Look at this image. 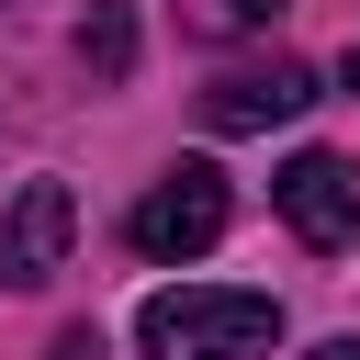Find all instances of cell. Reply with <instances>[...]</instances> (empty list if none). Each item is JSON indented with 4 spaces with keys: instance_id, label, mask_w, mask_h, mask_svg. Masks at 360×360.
Returning <instances> with one entry per match:
<instances>
[{
    "instance_id": "9c48e42d",
    "label": "cell",
    "mask_w": 360,
    "mask_h": 360,
    "mask_svg": "<svg viewBox=\"0 0 360 360\" xmlns=\"http://www.w3.org/2000/svg\"><path fill=\"white\" fill-rule=\"evenodd\" d=\"M315 360H360V338H326V349H315Z\"/></svg>"
},
{
    "instance_id": "6da1fadb",
    "label": "cell",
    "mask_w": 360,
    "mask_h": 360,
    "mask_svg": "<svg viewBox=\"0 0 360 360\" xmlns=\"http://www.w3.org/2000/svg\"><path fill=\"white\" fill-rule=\"evenodd\" d=\"M135 338H146V360H270L281 304L225 292V281H169V292L135 304Z\"/></svg>"
},
{
    "instance_id": "30bf717a",
    "label": "cell",
    "mask_w": 360,
    "mask_h": 360,
    "mask_svg": "<svg viewBox=\"0 0 360 360\" xmlns=\"http://www.w3.org/2000/svg\"><path fill=\"white\" fill-rule=\"evenodd\" d=\"M349 90H360V45H349Z\"/></svg>"
},
{
    "instance_id": "277c9868",
    "label": "cell",
    "mask_w": 360,
    "mask_h": 360,
    "mask_svg": "<svg viewBox=\"0 0 360 360\" xmlns=\"http://www.w3.org/2000/svg\"><path fill=\"white\" fill-rule=\"evenodd\" d=\"M68 236H79V202L68 180H22L0 202V292H45L68 270Z\"/></svg>"
},
{
    "instance_id": "8992f818",
    "label": "cell",
    "mask_w": 360,
    "mask_h": 360,
    "mask_svg": "<svg viewBox=\"0 0 360 360\" xmlns=\"http://www.w3.org/2000/svg\"><path fill=\"white\" fill-rule=\"evenodd\" d=\"M79 56H90V79H124V68H135V11H124V0H90Z\"/></svg>"
},
{
    "instance_id": "3957f363",
    "label": "cell",
    "mask_w": 360,
    "mask_h": 360,
    "mask_svg": "<svg viewBox=\"0 0 360 360\" xmlns=\"http://www.w3.org/2000/svg\"><path fill=\"white\" fill-rule=\"evenodd\" d=\"M270 202H281V225H292L304 248H360V158L304 146V158L270 169Z\"/></svg>"
},
{
    "instance_id": "ba28073f",
    "label": "cell",
    "mask_w": 360,
    "mask_h": 360,
    "mask_svg": "<svg viewBox=\"0 0 360 360\" xmlns=\"http://www.w3.org/2000/svg\"><path fill=\"white\" fill-rule=\"evenodd\" d=\"M225 11H236V22H270V11H281V0H225Z\"/></svg>"
},
{
    "instance_id": "7a4b0ae2",
    "label": "cell",
    "mask_w": 360,
    "mask_h": 360,
    "mask_svg": "<svg viewBox=\"0 0 360 360\" xmlns=\"http://www.w3.org/2000/svg\"><path fill=\"white\" fill-rule=\"evenodd\" d=\"M225 225H236V191H225V169H214V158H180V169H169V180H146V202L124 214V236H135L146 259H202Z\"/></svg>"
},
{
    "instance_id": "52a82bcc",
    "label": "cell",
    "mask_w": 360,
    "mask_h": 360,
    "mask_svg": "<svg viewBox=\"0 0 360 360\" xmlns=\"http://www.w3.org/2000/svg\"><path fill=\"white\" fill-rule=\"evenodd\" d=\"M45 360H101V326H56V349Z\"/></svg>"
},
{
    "instance_id": "5b68a950",
    "label": "cell",
    "mask_w": 360,
    "mask_h": 360,
    "mask_svg": "<svg viewBox=\"0 0 360 360\" xmlns=\"http://www.w3.org/2000/svg\"><path fill=\"white\" fill-rule=\"evenodd\" d=\"M304 101H315V68L270 56V68H236V79H214V90H202V124H214V135H259V124H292Z\"/></svg>"
}]
</instances>
